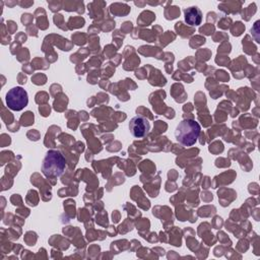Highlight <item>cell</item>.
Listing matches in <instances>:
<instances>
[{"label":"cell","mask_w":260,"mask_h":260,"mask_svg":"<svg viewBox=\"0 0 260 260\" xmlns=\"http://www.w3.org/2000/svg\"><path fill=\"white\" fill-rule=\"evenodd\" d=\"M66 168V159L59 150H49L42 164V172L47 178H57L63 174Z\"/></svg>","instance_id":"6da1fadb"},{"label":"cell","mask_w":260,"mask_h":260,"mask_svg":"<svg viewBox=\"0 0 260 260\" xmlns=\"http://www.w3.org/2000/svg\"><path fill=\"white\" fill-rule=\"evenodd\" d=\"M200 130V125L194 120H183L176 127V140L183 146H192L197 141Z\"/></svg>","instance_id":"7a4b0ae2"},{"label":"cell","mask_w":260,"mask_h":260,"mask_svg":"<svg viewBox=\"0 0 260 260\" xmlns=\"http://www.w3.org/2000/svg\"><path fill=\"white\" fill-rule=\"evenodd\" d=\"M5 102L10 110L21 111L28 104L27 92L21 86L12 87L7 91Z\"/></svg>","instance_id":"3957f363"},{"label":"cell","mask_w":260,"mask_h":260,"mask_svg":"<svg viewBox=\"0 0 260 260\" xmlns=\"http://www.w3.org/2000/svg\"><path fill=\"white\" fill-rule=\"evenodd\" d=\"M129 130L132 136H134L135 138L145 137L150 130L149 121L145 117L137 115L131 118L129 122Z\"/></svg>","instance_id":"277c9868"},{"label":"cell","mask_w":260,"mask_h":260,"mask_svg":"<svg viewBox=\"0 0 260 260\" xmlns=\"http://www.w3.org/2000/svg\"><path fill=\"white\" fill-rule=\"evenodd\" d=\"M185 14V21L189 25H199L202 20V13L197 7H189L185 9L184 11Z\"/></svg>","instance_id":"5b68a950"}]
</instances>
